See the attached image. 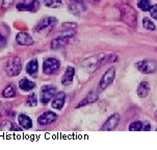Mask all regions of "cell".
I'll use <instances>...</instances> for the list:
<instances>
[{"instance_id": "obj_22", "label": "cell", "mask_w": 157, "mask_h": 150, "mask_svg": "<svg viewBox=\"0 0 157 150\" xmlns=\"http://www.w3.org/2000/svg\"><path fill=\"white\" fill-rule=\"evenodd\" d=\"M44 4H45V6H47V7L55 9V7L62 6L63 1L62 0H44Z\"/></svg>"}, {"instance_id": "obj_32", "label": "cell", "mask_w": 157, "mask_h": 150, "mask_svg": "<svg viewBox=\"0 0 157 150\" xmlns=\"http://www.w3.org/2000/svg\"><path fill=\"white\" fill-rule=\"evenodd\" d=\"M24 1H26V0H24Z\"/></svg>"}, {"instance_id": "obj_18", "label": "cell", "mask_w": 157, "mask_h": 150, "mask_svg": "<svg viewBox=\"0 0 157 150\" xmlns=\"http://www.w3.org/2000/svg\"><path fill=\"white\" fill-rule=\"evenodd\" d=\"M38 70H39L38 61H36V58L29 61L28 64H27V66H26V72H27L29 75H31V76H36Z\"/></svg>"}, {"instance_id": "obj_9", "label": "cell", "mask_w": 157, "mask_h": 150, "mask_svg": "<svg viewBox=\"0 0 157 150\" xmlns=\"http://www.w3.org/2000/svg\"><path fill=\"white\" fill-rule=\"evenodd\" d=\"M119 122H120V115L116 112V114H113L108 117V119L103 123L102 127H101V130H104V131L114 130L117 127H118Z\"/></svg>"}, {"instance_id": "obj_17", "label": "cell", "mask_w": 157, "mask_h": 150, "mask_svg": "<svg viewBox=\"0 0 157 150\" xmlns=\"http://www.w3.org/2000/svg\"><path fill=\"white\" fill-rule=\"evenodd\" d=\"M150 92V85L148 81H142L137 87L136 93L140 98H146Z\"/></svg>"}, {"instance_id": "obj_6", "label": "cell", "mask_w": 157, "mask_h": 150, "mask_svg": "<svg viewBox=\"0 0 157 150\" xmlns=\"http://www.w3.org/2000/svg\"><path fill=\"white\" fill-rule=\"evenodd\" d=\"M57 23V19L55 17H45L42 19L34 28L36 33H44V31H48L51 28L54 27V25Z\"/></svg>"}, {"instance_id": "obj_11", "label": "cell", "mask_w": 157, "mask_h": 150, "mask_svg": "<svg viewBox=\"0 0 157 150\" xmlns=\"http://www.w3.org/2000/svg\"><path fill=\"white\" fill-rule=\"evenodd\" d=\"M56 119H57V115L55 114V112L48 111V112H43V114L38 118V122L40 125L45 126V125L51 124V123L54 122Z\"/></svg>"}, {"instance_id": "obj_3", "label": "cell", "mask_w": 157, "mask_h": 150, "mask_svg": "<svg viewBox=\"0 0 157 150\" xmlns=\"http://www.w3.org/2000/svg\"><path fill=\"white\" fill-rule=\"evenodd\" d=\"M135 68L144 74H152L157 70V63L152 60H144L135 63Z\"/></svg>"}, {"instance_id": "obj_24", "label": "cell", "mask_w": 157, "mask_h": 150, "mask_svg": "<svg viewBox=\"0 0 157 150\" xmlns=\"http://www.w3.org/2000/svg\"><path fill=\"white\" fill-rule=\"evenodd\" d=\"M143 26L146 29H148V30H155V28H156V26H155V24L153 23V21L147 17H145L143 19Z\"/></svg>"}, {"instance_id": "obj_1", "label": "cell", "mask_w": 157, "mask_h": 150, "mask_svg": "<svg viewBox=\"0 0 157 150\" xmlns=\"http://www.w3.org/2000/svg\"><path fill=\"white\" fill-rule=\"evenodd\" d=\"M121 20L129 27H135L137 24V14L135 10L129 4H122L120 6Z\"/></svg>"}, {"instance_id": "obj_10", "label": "cell", "mask_w": 157, "mask_h": 150, "mask_svg": "<svg viewBox=\"0 0 157 150\" xmlns=\"http://www.w3.org/2000/svg\"><path fill=\"white\" fill-rule=\"evenodd\" d=\"M68 10L73 15H80L82 10H86L84 0H69Z\"/></svg>"}, {"instance_id": "obj_15", "label": "cell", "mask_w": 157, "mask_h": 150, "mask_svg": "<svg viewBox=\"0 0 157 150\" xmlns=\"http://www.w3.org/2000/svg\"><path fill=\"white\" fill-rule=\"evenodd\" d=\"M16 41L22 46H30L33 44V39L27 33H19L16 37Z\"/></svg>"}, {"instance_id": "obj_2", "label": "cell", "mask_w": 157, "mask_h": 150, "mask_svg": "<svg viewBox=\"0 0 157 150\" xmlns=\"http://www.w3.org/2000/svg\"><path fill=\"white\" fill-rule=\"evenodd\" d=\"M21 70H22V61L18 56L10 58L5 64V71L9 76H17L19 75Z\"/></svg>"}, {"instance_id": "obj_23", "label": "cell", "mask_w": 157, "mask_h": 150, "mask_svg": "<svg viewBox=\"0 0 157 150\" xmlns=\"http://www.w3.org/2000/svg\"><path fill=\"white\" fill-rule=\"evenodd\" d=\"M137 6H138V9H140L143 12H149L151 6H152V4H151V2L149 1V0H140V1H138Z\"/></svg>"}, {"instance_id": "obj_4", "label": "cell", "mask_w": 157, "mask_h": 150, "mask_svg": "<svg viewBox=\"0 0 157 150\" xmlns=\"http://www.w3.org/2000/svg\"><path fill=\"white\" fill-rule=\"evenodd\" d=\"M114 77H116V68H114V67H110L109 69H107V70L105 71V73L103 74L102 78L100 80L99 90L104 91L105 89H107V88L113 82Z\"/></svg>"}, {"instance_id": "obj_31", "label": "cell", "mask_w": 157, "mask_h": 150, "mask_svg": "<svg viewBox=\"0 0 157 150\" xmlns=\"http://www.w3.org/2000/svg\"><path fill=\"white\" fill-rule=\"evenodd\" d=\"M156 51H157V48H156Z\"/></svg>"}, {"instance_id": "obj_8", "label": "cell", "mask_w": 157, "mask_h": 150, "mask_svg": "<svg viewBox=\"0 0 157 150\" xmlns=\"http://www.w3.org/2000/svg\"><path fill=\"white\" fill-rule=\"evenodd\" d=\"M56 94V88L53 85H46L42 88L41 92V102L43 104H47L52 100L53 97Z\"/></svg>"}, {"instance_id": "obj_26", "label": "cell", "mask_w": 157, "mask_h": 150, "mask_svg": "<svg viewBox=\"0 0 157 150\" xmlns=\"http://www.w3.org/2000/svg\"><path fill=\"white\" fill-rule=\"evenodd\" d=\"M26 104L28 106H36L38 104V98H36V95L34 93L30 94V95L27 97V100H26Z\"/></svg>"}, {"instance_id": "obj_28", "label": "cell", "mask_w": 157, "mask_h": 150, "mask_svg": "<svg viewBox=\"0 0 157 150\" xmlns=\"http://www.w3.org/2000/svg\"><path fill=\"white\" fill-rule=\"evenodd\" d=\"M5 45H6V39L0 34V49L5 47Z\"/></svg>"}, {"instance_id": "obj_30", "label": "cell", "mask_w": 157, "mask_h": 150, "mask_svg": "<svg viewBox=\"0 0 157 150\" xmlns=\"http://www.w3.org/2000/svg\"><path fill=\"white\" fill-rule=\"evenodd\" d=\"M154 119H155L156 121H157V111L155 112V114H154Z\"/></svg>"}, {"instance_id": "obj_33", "label": "cell", "mask_w": 157, "mask_h": 150, "mask_svg": "<svg viewBox=\"0 0 157 150\" xmlns=\"http://www.w3.org/2000/svg\"><path fill=\"white\" fill-rule=\"evenodd\" d=\"M96 1H97V0H96Z\"/></svg>"}, {"instance_id": "obj_25", "label": "cell", "mask_w": 157, "mask_h": 150, "mask_svg": "<svg viewBox=\"0 0 157 150\" xmlns=\"http://www.w3.org/2000/svg\"><path fill=\"white\" fill-rule=\"evenodd\" d=\"M144 123L140 121H134L129 125V130L130 131H140L143 130Z\"/></svg>"}, {"instance_id": "obj_14", "label": "cell", "mask_w": 157, "mask_h": 150, "mask_svg": "<svg viewBox=\"0 0 157 150\" xmlns=\"http://www.w3.org/2000/svg\"><path fill=\"white\" fill-rule=\"evenodd\" d=\"M65 102H66V94L63 92H58L53 97L51 105L53 109H62L63 108V105H65Z\"/></svg>"}, {"instance_id": "obj_13", "label": "cell", "mask_w": 157, "mask_h": 150, "mask_svg": "<svg viewBox=\"0 0 157 150\" xmlns=\"http://www.w3.org/2000/svg\"><path fill=\"white\" fill-rule=\"evenodd\" d=\"M40 7L39 0H33L30 3H18L17 10L21 12H36Z\"/></svg>"}, {"instance_id": "obj_20", "label": "cell", "mask_w": 157, "mask_h": 150, "mask_svg": "<svg viewBox=\"0 0 157 150\" xmlns=\"http://www.w3.org/2000/svg\"><path fill=\"white\" fill-rule=\"evenodd\" d=\"M19 87H20V89L22 90V91L29 92V91H31L33 89H34L36 85H34V82L31 81V80H28L27 78H23V79L20 80Z\"/></svg>"}, {"instance_id": "obj_29", "label": "cell", "mask_w": 157, "mask_h": 150, "mask_svg": "<svg viewBox=\"0 0 157 150\" xmlns=\"http://www.w3.org/2000/svg\"><path fill=\"white\" fill-rule=\"evenodd\" d=\"M143 130H145V131H149V130H151V125H150V123H149L148 121H146L145 123H144Z\"/></svg>"}, {"instance_id": "obj_16", "label": "cell", "mask_w": 157, "mask_h": 150, "mask_svg": "<svg viewBox=\"0 0 157 150\" xmlns=\"http://www.w3.org/2000/svg\"><path fill=\"white\" fill-rule=\"evenodd\" d=\"M74 75H75V69L74 67L69 66L66 68L65 73H63V76L62 78V84L63 85H69L73 82V78H74Z\"/></svg>"}, {"instance_id": "obj_21", "label": "cell", "mask_w": 157, "mask_h": 150, "mask_svg": "<svg viewBox=\"0 0 157 150\" xmlns=\"http://www.w3.org/2000/svg\"><path fill=\"white\" fill-rule=\"evenodd\" d=\"M16 96V88L13 85H7L3 90V97L5 98H13Z\"/></svg>"}, {"instance_id": "obj_19", "label": "cell", "mask_w": 157, "mask_h": 150, "mask_svg": "<svg viewBox=\"0 0 157 150\" xmlns=\"http://www.w3.org/2000/svg\"><path fill=\"white\" fill-rule=\"evenodd\" d=\"M19 124L24 129H29L33 127V120L25 114H21L19 116Z\"/></svg>"}, {"instance_id": "obj_7", "label": "cell", "mask_w": 157, "mask_h": 150, "mask_svg": "<svg viewBox=\"0 0 157 150\" xmlns=\"http://www.w3.org/2000/svg\"><path fill=\"white\" fill-rule=\"evenodd\" d=\"M68 33H69V31H68ZM68 33L53 40V41L51 42V48H52V49L58 50V49H60V48H63L65 46H67V45L71 41V37L74 36V34H69Z\"/></svg>"}, {"instance_id": "obj_27", "label": "cell", "mask_w": 157, "mask_h": 150, "mask_svg": "<svg viewBox=\"0 0 157 150\" xmlns=\"http://www.w3.org/2000/svg\"><path fill=\"white\" fill-rule=\"evenodd\" d=\"M149 12H150V14H151V17H153V19L157 20V4L152 5Z\"/></svg>"}, {"instance_id": "obj_5", "label": "cell", "mask_w": 157, "mask_h": 150, "mask_svg": "<svg viewBox=\"0 0 157 150\" xmlns=\"http://www.w3.org/2000/svg\"><path fill=\"white\" fill-rule=\"evenodd\" d=\"M60 67L59 61L54 57H48L43 63V72L46 75H51L56 73Z\"/></svg>"}, {"instance_id": "obj_12", "label": "cell", "mask_w": 157, "mask_h": 150, "mask_svg": "<svg viewBox=\"0 0 157 150\" xmlns=\"http://www.w3.org/2000/svg\"><path fill=\"white\" fill-rule=\"evenodd\" d=\"M98 98H99L98 93L94 92V91H90L86 97H84L80 102L77 104V105L75 106V109H80V108H82V106H86V105H89V104L94 103L98 100Z\"/></svg>"}]
</instances>
